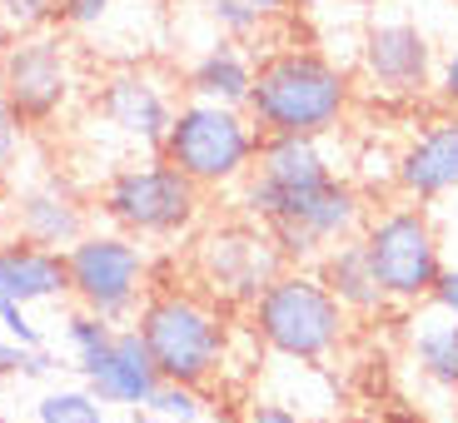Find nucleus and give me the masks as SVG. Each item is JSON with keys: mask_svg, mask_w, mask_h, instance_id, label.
Segmentation results:
<instances>
[{"mask_svg": "<svg viewBox=\"0 0 458 423\" xmlns=\"http://www.w3.org/2000/svg\"><path fill=\"white\" fill-rule=\"evenodd\" d=\"M354 110V80L334 55L314 46H279L254 60V90L244 114L259 135L324 140Z\"/></svg>", "mask_w": 458, "mask_h": 423, "instance_id": "obj_1", "label": "nucleus"}, {"mask_svg": "<svg viewBox=\"0 0 458 423\" xmlns=\"http://www.w3.org/2000/svg\"><path fill=\"white\" fill-rule=\"evenodd\" d=\"M135 329L165 384L205 389L229 364V309H219L195 284H149Z\"/></svg>", "mask_w": 458, "mask_h": 423, "instance_id": "obj_2", "label": "nucleus"}, {"mask_svg": "<svg viewBox=\"0 0 458 423\" xmlns=\"http://www.w3.org/2000/svg\"><path fill=\"white\" fill-rule=\"evenodd\" d=\"M359 244H364L369 264H374V279L384 289V299L399 304V309L428 304L438 279H444V269H448L444 229H438L428 205L399 199V205L369 209L364 229H359Z\"/></svg>", "mask_w": 458, "mask_h": 423, "instance_id": "obj_3", "label": "nucleus"}, {"mask_svg": "<svg viewBox=\"0 0 458 423\" xmlns=\"http://www.w3.org/2000/svg\"><path fill=\"white\" fill-rule=\"evenodd\" d=\"M349 324L354 319L339 309V299L319 284L314 269H284L250 309V329L259 349H269L284 364H319V359L339 354Z\"/></svg>", "mask_w": 458, "mask_h": 423, "instance_id": "obj_4", "label": "nucleus"}, {"mask_svg": "<svg viewBox=\"0 0 458 423\" xmlns=\"http://www.w3.org/2000/svg\"><path fill=\"white\" fill-rule=\"evenodd\" d=\"M100 215L130 240H184L205 219V190L190 184L165 155L120 165L100 184Z\"/></svg>", "mask_w": 458, "mask_h": 423, "instance_id": "obj_5", "label": "nucleus"}, {"mask_svg": "<svg viewBox=\"0 0 458 423\" xmlns=\"http://www.w3.org/2000/svg\"><path fill=\"white\" fill-rule=\"evenodd\" d=\"M264 135L244 110H225V105L184 100L170 120L160 155L199 190H229L254 174Z\"/></svg>", "mask_w": 458, "mask_h": 423, "instance_id": "obj_6", "label": "nucleus"}, {"mask_svg": "<svg viewBox=\"0 0 458 423\" xmlns=\"http://www.w3.org/2000/svg\"><path fill=\"white\" fill-rule=\"evenodd\" d=\"M190 275H195L199 294H209L219 309L250 314L264 289L284 275V259H279L269 229L234 215V219H219V224H205L195 234Z\"/></svg>", "mask_w": 458, "mask_h": 423, "instance_id": "obj_7", "label": "nucleus"}, {"mask_svg": "<svg viewBox=\"0 0 458 423\" xmlns=\"http://www.w3.org/2000/svg\"><path fill=\"white\" fill-rule=\"evenodd\" d=\"M65 275L75 309L125 329L155 284V264H149L145 244L120 229H90L81 244L65 250Z\"/></svg>", "mask_w": 458, "mask_h": 423, "instance_id": "obj_8", "label": "nucleus"}, {"mask_svg": "<svg viewBox=\"0 0 458 423\" xmlns=\"http://www.w3.org/2000/svg\"><path fill=\"white\" fill-rule=\"evenodd\" d=\"M339 180V170L329 165L324 140L304 135H264L254 174L240 184V215L254 224H284L310 209V199L324 184Z\"/></svg>", "mask_w": 458, "mask_h": 423, "instance_id": "obj_9", "label": "nucleus"}, {"mask_svg": "<svg viewBox=\"0 0 458 423\" xmlns=\"http://www.w3.org/2000/svg\"><path fill=\"white\" fill-rule=\"evenodd\" d=\"M75 95H81V70L60 30L0 46V110L21 130L60 120L75 105Z\"/></svg>", "mask_w": 458, "mask_h": 423, "instance_id": "obj_10", "label": "nucleus"}, {"mask_svg": "<svg viewBox=\"0 0 458 423\" xmlns=\"http://www.w3.org/2000/svg\"><path fill=\"white\" fill-rule=\"evenodd\" d=\"M359 70L378 95L389 100H424L438 80L434 40L419 21H374L359 46Z\"/></svg>", "mask_w": 458, "mask_h": 423, "instance_id": "obj_11", "label": "nucleus"}, {"mask_svg": "<svg viewBox=\"0 0 458 423\" xmlns=\"http://www.w3.org/2000/svg\"><path fill=\"white\" fill-rule=\"evenodd\" d=\"M90 110L100 114L105 125L114 135H125L130 145L149 149V155H160L165 135H170V120H174V95L170 85L145 65H120L110 70L90 95Z\"/></svg>", "mask_w": 458, "mask_h": 423, "instance_id": "obj_12", "label": "nucleus"}, {"mask_svg": "<svg viewBox=\"0 0 458 423\" xmlns=\"http://www.w3.org/2000/svg\"><path fill=\"white\" fill-rule=\"evenodd\" d=\"M394 190L409 205H438L458 195V114H438L394 155Z\"/></svg>", "mask_w": 458, "mask_h": 423, "instance_id": "obj_13", "label": "nucleus"}, {"mask_svg": "<svg viewBox=\"0 0 458 423\" xmlns=\"http://www.w3.org/2000/svg\"><path fill=\"white\" fill-rule=\"evenodd\" d=\"M11 224H15V240L50 250V254H65L70 244H81L90 234V209L81 205V195L65 180H40V184L15 190Z\"/></svg>", "mask_w": 458, "mask_h": 423, "instance_id": "obj_14", "label": "nucleus"}, {"mask_svg": "<svg viewBox=\"0 0 458 423\" xmlns=\"http://www.w3.org/2000/svg\"><path fill=\"white\" fill-rule=\"evenodd\" d=\"M160 384L165 378H160V368H155V359H149V349H145L135 324H125V329L114 334L105 364L85 378V389H90L105 409H130V413H145V403L155 399Z\"/></svg>", "mask_w": 458, "mask_h": 423, "instance_id": "obj_15", "label": "nucleus"}, {"mask_svg": "<svg viewBox=\"0 0 458 423\" xmlns=\"http://www.w3.org/2000/svg\"><path fill=\"white\" fill-rule=\"evenodd\" d=\"M0 299L15 304H60L70 299V275H65V254L35 250L25 240H0Z\"/></svg>", "mask_w": 458, "mask_h": 423, "instance_id": "obj_16", "label": "nucleus"}, {"mask_svg": "<svg viewBox=\"0 0 458 423\" xmlns=\"http://www.w3.org/2000/svg\"><path fill=\"white\" fill-rule=\"evenodd\" d=\"M314 275H319V284L339 299V309L349 314V319H374V314L389 309V299H384V289H378L374 264H369V254H364L359 240L329 244L324 259L314 264Z\"/></svg>", "mask_w": 458, "mask_h": 423, "instance_id": "obj_17", "label": "nucleus"}, {"mask_svg": "<svg viewBox=\"0 0 458 423\" xmlns=\"http://www.w3.org/2000/svg\"><path fill=\"white\" fill-rule=\"evenodd\" d=\"M409 364L419 368V378H428L434 389L458 393V319H448L438 304H419L409 314Z\"/></svg>", "mask_w": 458, "mask_h": 423, "instance_id": "obj_18", "label": "nucleus"}, {"mask_svg": "<svg viewBox=\"0 0 458 423\" xmlns=\"http://www.w3.org/2000/svg\"><path fill=\"white\" fill-rule=\"evenodd\" d=\"M184 90H190V100L244 110L254 90V55L240 50L234 40H219V46H209L195 65L184 70Z\"/></svg>", "mask_w": 458, "mask_h": 423, "instance_id": "obj_19", "label": "nucleus"}, {"mask_svg": "<svg viewBox=\"0 0 458 423\" xmlns=\"http://www.w3.org/2000/svg\"><path fill=\"white\" fill-rule=\"evenodd\" d=\"M65 349H70V359H75V368H81L85 378L95 374V368L105 364V354H110V343H114V324H105V319H95V314H85V309H70L65 314Z\"/></svg>", "mask_w": 458, "mask_h": 423, "instance_id": "obj_20", "label": "nucleus"}, {"mask_svg": "<svg viewBox=\"0 0 458 423\" xmlns=\"http://www.w3.org/2000/svg\"><path fill=\"white\" fill-rule=\"evenodd\" d=\"M35 423H110V413L90 389H50L35 403Z\"/></svg>", "mask_w": 458, "mask_h": 423, "instance_id": "obj_21", "label": "nucleus"}, {"mask_svg": "<svg viewBox=\"0 0 458 423\" xmlns=\"http://www.w3.org/2000/svg\"><path fill=\"white\" fill-rule=\"evenodd\" d=\"M55 25H60V0H5L0 5V35L5 40L50 35Z\"/></svg>", "mask_w": 458, "mask_h": 423, "instance_id": "obj_22", "label": "nucleus"}, {"mask_svg": "<svg viewBox=\"0 0 458 423\" xmlns=\"http://www.w3.org/2000/svg\"><path fill=\"white\" fill-rule=\"evenodd\" d=\"M199 413H205V399H199V389H184V384H160L155 399L145 403L149 423H199Z\"/></svg>", "mask_w": 458, "mask_h": 423, "instance_id": "obj_23", "label": "nucleus"}, {"mask_svg": "<svg viewBox=\"0 0 458 423\" xmlns=\"http://www.w3.org/2000/svg\"><path fill=\"white\" fill-rule=\"evenodd\" d=\"M209 21H215L219 30H225L229 40H234V46L264 30V15L254 11L250 0H209Z\"/></svg>", "mask_w": 458, "mask_h": 423, "instance_id": "obj_24", "label": "nucleus"}, {"mask_svg": "<svg viewBox=\"0 0 458 423\" xmlns=\"http://www.w3.org/2000/svg\"><path fill=\"white\" fill-rule=\"evenodd\" d=\"M0 334L11 343H21V349H46V334L35 329V319L25 314V304H15V299H0Z\"/></svg>", "mask_w": 458, "mask_h": 423, "instance_id": "obj_25", "label": "nucleus"}, {"mask_svg": "<svg viewBox=\"0 0 458 423\" xmlns=\"http://www.w3.org/2000/svg\"><path fill=\"white\" fill-rule=\"evenodd\" d=\"M114 0H60V25H70V30H90V25H100L105 15H110Z\"/></svg>", "mask_w": 458, "mask_h": 423, "instance_id": "obj_26", "label": "nucleus"}, {"mask_svg": "<svg viewBox=\"0 0 458 423\" xmlns=\"http://www.w3.org/2000/svg\"><path fill=\"white\" fill-rule=\"evenodd\" d=\"M15 160H21V125H15L11 114L0 110V195H5V190H11Z\"/></svg>", "mask_w": 458, "mask_h": 423, "instance_id": "obj_27", "label": "nucleus"}, {"mask_svg": "<svg viewBox=\"0 0 458 423\" xmlns=\"http://www.w3.org/2000/svg\"><path fill=\"white\" fill-rule=\"evenodd\" d=\"M434 95L444 100L448 114H458V46L444 55V65H438V80H434Z\"/></svg>", "mask_w": 458, "mask_h": 423, "instance_id": "obj_28", "label": "nucleus"}, {"mask_svg": "<svg viewBox=\"0 0 458 423\" xmlns=\"http://www.w3.org/2000/svg\"><path fill=\"white\" fill-rule=\"evenodd\" d=\"M240 423H310V419L294 413V409H284V403H275V399H254Z\"/></svg>", "mask_w": 458, "mask_h": 423, "instance_id": "obj_29", "label": "nucleus"}, {"mask_svg": "<svg viewBox=\"0 0 458 423\" xmlns=\"http://www.w3.org/2000/svg\"><path fill=\"white\" fill-rule=\"evenodd\" d=\"M428 304H438L448 319H458V264H448V269H444V279H438V289H434Z\"/></svg>", "mask_w": 458, "mask_h": 423, "instance_id": "obj_30", "label": "nucleus"}, {"mask_svg": "<svg viewBox=\"0 0 458 423\" xmlns=\"http://www.w3.org/2000/svg\"><path fill=\"white\" fill-rule=\"evenodd\" d=\"M35 349H21V343H11L5 334H0V374H21L25 364H30Z\"/></svg>", "mask_w": 458, "mask_h": 423, "instance_id": "obj_31", "label": "nucleus"}, {"mask_svg": "<svg viewBox=\"0 0 458 423\" xmlns=\"http://www.w3.org/2000/svg\"><path fill=\"white\" fill-rule=\"evenodd\" d=\"M46 374H55V359H50L46 349H35V354H30V364L21 368V378H46Z\"/></svg>", "mask_w": 458, "mask_h": 423, "instance_id": "obj_32", "label": "nucleus"}, {"mask_svg": "<svg viewBox=\"0 0 458 423\" xmlns=\"http://www.w3.org/2000/svg\"><path fill=\"white\" fill-rule=\"evenodd\" d=\"M250 5H254V11L264 15V21H269V15H284L289 5H294V0H250Z\"/></svg>", "mask_w": 458, "mask_h": 423, "instance_id": "obj_33", "label": "nucleus"}, {"mask_svg": "<svg viewBox=\"0 0 458 423\" xmlns=\"http://www.w3.org/2000/svg\"><path fill=\"white\" fill-rule=\"evenodd\" d=\"M384 423H424V419H419V413H413V409H394V413H389V419H384Z\"/></svg>", "mask_w": 458, "mask_h": 423, "instance_id": "obj_34", "label": "nucleus"}, {"mask_svg": "<svg viewBox=\"0 0 458 423\" xmlns=\"http://www.w3.org/2000/svg\"><path fill=\"white\" fill-rule=\"evenodd\" d=\"M299 11H319V5H334V0H294Z\"/></svg>", "mask_w": 458, "mask_h": 423, "instance_id": "obj_35", "label": "nucleus"}, {"mask_svg": "<svg viewBox=\"0 0 458 423\" xmlns=\"http://www.w3.org/2000/svg\"><path fill=\"white\" fill-rule=\"evenodd\" d=\"M135 423H149V419H145V413H135Z\"/></svg>", "mask_w": 458, "mask_h": 423, "instance_id": "obj_36", "label": "nucleus"}, {"mask_svg": "<svg viewBox=\"0 0 458 423\" xmlns=\"http://www.w3.org/2000/svg\"><path fill=\"white\" fill-rule=\"evenodd\" d=\"M364 5H378V0H364Z\"/></svg>", "mask_w": 458, "mask_h": 423, "instance_id": "obj_37", "label": "nucleus"}, {"mask_svg": "<svg viewBox=\"0 0 458 423\" xmlns=\"http://www.w3.org/2000/svg\"><path fill=\"white\" fill-rule=\"evenodd\" d=\"M0 423H11V419H0Z\"/></svg>", "mask_w": 458, "mask_h": 423, "instance_id": "obj_38", "label": "nucleus"}, {"mask_svg": "<svg viewBox=\"0 0 458 423\" xmlns=\"http://www.w3.org/2000/svg\"><path fill=\"white\" fill-rule=\"evenodd\" d=\"M454 423H458V413H454Z\"/></svg>", "mask_w": 458, "mask_h": 423, "instance_id": "obj_39", "label": "nucleus"}, {"mask_svg": "<svg viewBox=\"0 0 458 423\" xmlns=\"http://www.w3.org/2000/svg\"><path fill=\"white\" fill-rule=\"evenodd\" d=\"M0 5H5V0H0Z\"/></svg>", "mask_w": 458, "mask_h": 423, "instance_id": "obj_40", "label": "nucleus"}]
</instances>
